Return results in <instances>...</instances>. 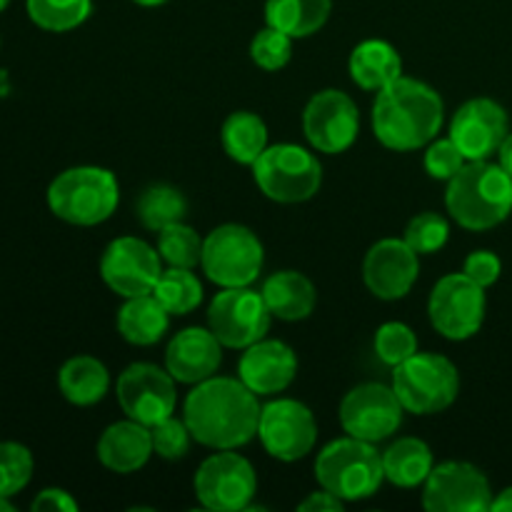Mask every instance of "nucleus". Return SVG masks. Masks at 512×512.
<instances>
[{
    "label": "nucleus",
    "instance_id": "f257e3e1",
    "mask_svg": "<svg viewBox=\"0 0 512 512\" xmlns=\"http://www.w3.org/2000/svg\"><path fill=\"white\" fill-rule=\"evenodd\" d=\"M263 405L240 378H208L195 385L183 405L193 440L213 450H238L258 435Z\"/></svg>",
    "mask_w": 512,
    "mask_h": 512
},
{
    "label": "nucleus",
    "instance_id": "f03ea898",
    "mask_svg": "<svg viewBox=\"0 0 512 512\" xmlns=\"http://www.w3.org/2000/svg\"><path fill=\"white\" fill-rule=\"evenodd\" d=\"M445 103L433 85L400 75L373 103V133L385 148L408 153L425 148L443 128Z\"/></svg>",
    "mask_w": 512,
    "mask_h": 512
},
{
    "label": "nucleus",
    "instance_id": "7ed1b4c3",
    "mask_svg": "<svg viewBox=\"0 0 512 512\" xmlns=\"http://www.w3.org/2000/svg\"><path fill=\"white\" fill-rule=\"evenodd\" d=\"M445 205L460 228L473 233L498 228L512 213V178L500 163L468 160L448 180Z\"/></svg>",
    "mask_w": 512,
    "mask_h": 512
},
{
    "label": "nucleus",
    "instance_id": "20e7f679",
    "mask_svg": "<svg viewBox=\"0 0 512 512\" xmlns=\"http://www.w3.org/2000/svg\"><path fill=\"white\" fill-rule=\"evenodd\" d=\"M315 480L345 503L373 498L385 480L383 453L353 435L325 445L315 458Z\"/></svg>",
    "mask_w": 512,
    "mask_h": 512
},
{
    "label": "nucleus",
    "instance_id": "39448f33",
    "mask_svg": "<svg viewBox=\"0 0 512 512\" xmlns=\"http://www.w3.org/2000/svg\"><path fill=\"white\" fill-rule=\"evenodd\" d=\"M118 203V180L108 168L98 165L63 170L48 188V205L55 218L80 228L105 223L115 213Z\"/></svg>",
    "mask_w": 512,
    "mask_h": 512
},
{
    "label": "nucleus",
    "instance_id": "423d86ee",
    "mask_svg": "<svg viewBox=\"0 0 512 512\" xmlns=\"http://www.w3.org/2000/svg\"><path fill=\"white\" fill-rule=\"evenodd\" d=\"M393 390L408 413H443L458 400L460 373L445 355L415 353L393 368Z\"/></svg>",
    "mask_w": 512,
    "mask_h": 512
},
{
    "label": "nucleus",
    "instance_id": "0eeeda50",
    "mask_svg": "<svg viewBox=\"0 0 512 512\" xmlns=\"http://www.w3.org/2000/svg\"><path fill=\"white\" fill-rule=\"evenodd\" d=\"M253 178L265 198L275 203H305L323 185V165L303 145H268L253 163Z\"/></svg>",
    "mask_w": 512,
    "mask_h": 512
},
{
    "label": "nucleus",
    "instance_id": "6e6552de",
    "mask_svg": "<svg viewBox=\"0 0 512 512\" xmlns=\"http://www.w3.org/2000/svg\"><path fill=\"white\" fill-rule=\"evenodd\" d=\"M265 250L258 235L238 223L210 230L203 240V273L220 288H248L263 273Z\"/></svg>",
    "mask_w": 512,
    "mask_h": 512
},
{
    "label": "nucleus",
    "instance_id": "1a4fd4ad",
    "mask_svg": "<svg viewBox=\"0 0 512 512\" xmlns=\"http://www.w3.org/2000/svg\"><path fill=\"white\" fill-rule=\"evenodd\" d=\"M195 498L215 512L248 510L258 493V475L253 465L235 450H218L203 460L193 480Z\"/></svg>",
    "mask_w": 512,
    "mask_h": 512
},
{
    "label": "nucleus",
    "instance_id": "9d476101",
    "mask_svg": "<svg viewBox=\"0 0 512 512\" xmlns=\"http://www.w3.org/2000/svg\"><path fill=\"white\" fill-rule=\"evenodd\" d=\"M273 313L263 293L248 288H223L208 308V328L223 348L245 350L268 335Z\"/></svg>",
    "mask_w": 512,
    "mask_h": 512
},
{
    "label": "nucleus",
    "instance_id": "9b49d317",
    "mask_svg": "<svg viewBox=\"0 0 512 512\" xmlns=\"http://www.w3.org/2000/svg\"><path fill=\"white\" fill-rule=\"evenodd\" d=\"M485 288L465 273H450L435 283L428 300L433 328L448 340H468L485 323Z\"/></svg>",
    "mask_w": 512,
    "mask_h": 512
},
{
    "label": "nucleus",
    "instance_id": "f8f14e48",
    "mask_svg": "<svg viewBox=\"0 0 512 512\" xmlns=\"http://www.w3.org/2000/svg\"><path fill=\"white\" fill-rule=\"evenodd\" d=\"M258 438L265 453L283 463H295L313 453L318 443V423L313 410L300 400L278 398L263 405Z\"/></svg>",
    "mask_w": 512,
    "mask_h": 512
},
{
    "label": "nucleus",
    "instance_id": "ddd939ff",
    "mask_svg": "<svg viewBox=\"0 0 512 512\" xmlns=\"http://www.w3.org/2000/svg\"><path fill=\"white\" fill-rule=\"evenodd\" d=\"M303 133L318 153H345L360 133L358 105L343 90H320L303 110Z\"/></svg>",
    "mask_w": 512,
    "mask_h": 512
},
{
    "label": "nucleus",
    "instance_id": "4468645a",
    "mask_svg": "<svg viewBox=\"0 0 512 512\" xmlns=\"http://www.w3.org/2000/svg\"><path fill=\"white\" fill-rule=\"evenodd\" d=\"M118 405L130 420L153 428L160 420L170 418L178 405L175 378L168 370L150 363H133L120 373L115 385Z\"/></svg>",
    "mask_w": 512,
    "mask_h": 512
},
{
    "label": "nucleus",
    "instance_id": "2eb2a0df",
    "mask_svg": "<svg viewBox=\"0 0 512 512\" xmlns=\"http://www.w3.org/2000/svg\"><path fill=\"white\" fill-rule=\"evenodd\" d=\"M493 490L480 468L448 460L430 470L423 483V508L430 512H488Z\"/></svg>",
    "mask_w": 512,
    "mask_h": 512
},
{
    "label": "nucleus",
    "instance_id": "dca6fc26",
    "mask_svg": "<svg viewBox=\"0 0 512 512\" xmlns=\"http://www.w3.org/2000/svg\"><path fill=\"white\" fill-rule=\"evenodd\" d=\"M338 415L345 433L368 443H380L398 433L405 408L388 385L363 383L345 395Z\"/></svg>",
    "mask_w": 512,
    "mask_h": 512
},
{
    "label": "nucleus",
    "instance_id": "f3484780",
    "mask_svg": "<svg viewBox=\"0 0 512 512\" xmlns=\"http://www.w3.org/2000/svg\"><path fill=\"white\" fill-rule=\"evenodd\" d=\"M160 273H163V258L158 250L133 235L115 238L100 258V275L120 298L153 293Z\"/></svg>",
    "mask_w": 512,
    "mask_h": 512
},
{
    "label": "nucleus",
    "instance_id": "a211bd4d",
    "mask_svg": "<svg viewBox=\"0 0 512 512\" xmlns=\"http://www.w3.org/2000/svg\"><path fill=\"white\" fill-rule=\"evenodd\" d=\"M508 133V113L490 98L468 100L450 120V140L458 145L465 160H490Z\"/></svg>",
    "mask_w": 512,
    "mask_h": 512
},
{
    "label": "nucleus",
    "instance_id": "6ab92c4d",
    "mask_svg": "<svg viewBox=\"0 0 512 512\" xmlns=\"http://www.w3.org/2000/svg\"><path fill=\"white\" fill-rule=\"evenodd\" d=\"M420 255L405 240L385 238L368 250L363 278L370 293L380 300H400L413 290L420 275Z\"/></svg>",
    "mask_w": 512,
    "mask_h": 512
},
{
    "label": "nucleus",
    "instance_id": "aec40b11",
    "mask_svg": "<svg viewBox=\"0 0 512 512\" xmlns=\"http://www.w3.org/2000/svg\"><path fill=\"white\" fill-rule=\"evenodd\" d=\"M298 375V358L283 340H258L245 348L238 363V378L258 398H270L293 385Z\"/></svg>",
    "mask_w": 512,
    "mask_h": 512
},
{
    "label": "nucleus",
    "instance_id": "412c9836",
    "mask_svg": "<svg viewBox=\"0 0 512 512\" xmlns=\"http://www.w3.org/2000/svg\"><path fill=\"white\" fill-rule=\"evenodd\" d=\"M223 363V343L210 328H185L165 350V370L175 383L198 385L213 378Z\"/></svg>",
    "mask_w": 512,
    "mask_h": 512
},
{
    "label": "nucleus",
    "instance_id": "4be33fe9",
    "mask_svg": "<svg viewBox=\"0 0 512 512\" xmlns=\"http://www.w3.org/2000/svg\"><path fill=\"white\" fill-rule=\"evenodd\" d=\"M153 455V438L148 425L138 420H120L108 425L98 440V460L120 475L138 473Z\"/></svg>",
    "mask_w": 512,
    "mask_h": 512
},
{
    "label": "nucleus",
    "instance_id": "5701e85b",
    "mask_svg": "<svg viewBox=\"0 0 512 512\" xmlns=\"http://www.w3.org/2000/svg\"><path fill=\"white\" fill-rule=\"evenodd\" d=\"M260 293H263V300L273 318L288 320V323L310 318V313L318 305V290L310 283V278H305L298 270L273 273L263 283Z\"/></svg>",
    "mask_w": 512,
    "mask_h": 512
},
{
    "label": "nucleus",
    "instance_id": "b1692460",
    "mask_svg": "<svg viewBox=\"0 0 512 512\" xmlns=\"http://www.w3.org/2000/svg\"><path fill=\"white\" fill-rule=\"evenodd\" d=\"M350 78L358 88L378 93L403 75V58L388 40H363L355 45L348 60Z\"/></svg>",
    "mask_w": 512,
    "mask_h": 512
},
{
    "label": "nucleus",
    "instance_id": "393cba45",
    "mask_svg": "<svg viewBox=\"0 0 512 512\" xmlns=\"http://www.w3.org/2000/svg\"><path fill=\"white\" fill-rule=\"evenodd\" d=\"M168 325L170 313L158 303L153 293L125 298L123 308L118 310V333L138 348H148V345L163 340Z\"/></svg>",
    "mask_w": 512,
    "mask_h": 512
},
{
    "label": "nucleus",
    "instance_id": "a878e982",
    "mask_svg": "<svg viewBox=\"0 0 512 512\" xmlns=\"http://www.w3.org/2000/svg\"><path fill=\"white\" fill-rule=\"evenodd\" d=\"M58 388L68 403L88 408L105 398L110 388V373L93 355H75L60 368Z\"/></svg>",
    "mask_w": 512,
    "mask_h": 512
},
{
    "label": "nucleus",
    "instance_id": "bb28decb",
    "mask_svg": "<svg viewBox=\"0 0 512 512\" xmlns=\"http://www.w3.org/2000/svg\"><path fill=\"white\" fill-rule=\"evenodd\" d=\"M333 0H265V23L290 38H310L330 18Z\"/></svg>",
    "mask_w": 512,
    "mask_h": 512
},
{
    "label": "nucleus",
    "instance_id": "cd10ccee",
    "mask_svg": "<svg viewBox=\"0 0 512 512\" xmlns=\"http://www.w3.org/2000/svg\"><path fill=\"white\" fill-rule=\"evenodd\" d=\"M435 468L433 450L420 438H398L383 453L385 480L398 488H418Z\"/></svg>",
    "mask_w": 512,
    "mask_h": 512
},
{
    "label": "nucleus",
    "instance_id": "c85d7f7f",
    "mask_svg": "<svg viewBox=\"0 0 512 512\" xmlns=\"http://www.w3.org/2000/svg\"><path fill=\"white\" fill-rule=\"evenodd\" d=\"M220 143L230 160L253 168L255 160L268 148V125L258 113L250 110H235L225 118Z\"/></svg>",
    "mask_w": 512,
    "mask_h": 512
},
{
    "label": "nucleus",
    "instance_id": "c756f323",
    "mask_svg": "<svg viewBox=\"0 0 512 512\" xmlns=\"http://www.w3.org/2000/svg\"><path fill=\"white\" fill-rule=\"evenodd\" d=\"M135 215L145 230L160 233L168 225L180 223L188 215V200L178 188L168 183H153L140 193L135 203Z\"/></svg>",
    "mask_w": 512,
    "mask_h": 512
},
{
    "label": "nucleus",
    "instance_id": "7c9ffc66",
    "mask_svg": "<svg viewBox=\"0 0 512 512\" xmlns=\"http://www.w3.org/2000/svg\"><path fill=\"white\" fill-rule=\"evenodd\" d=\"M153 295L170 315H188L203 303V283L193 268H173L163 270L155 283Z\"/></svg>",
    "mask_w": 512,
    "mask_h": 512
},
{
    "label": "nucleus",
    "instance_id": "2f4dec72",
    "mask_svg": "<svg viewBox=\"0 0 512 512\" xmlns=\"http://www.w3.org/2000/svg\"><path fill=\"white\" fill-rule=\"evenodd\" d=\"M30 20L48 33H68L80 28L93 13V0H28Z\"/></svg>",
    "mask_w": 512,
    "mask_h": 512
},
{
    "label": "nucleus",
    "instance_id": "473e14b6",
    "mask_svg": "<svg viewBox=\"0 0 512 512\" xmlns=\"http://www.w3.org/2000/svg\"><path fill=\"white\" fill-rule=\"evenodd\" d=\"M203 240L190 225H168L158 233V253L173 268H195L203 260Z\"/></svg>",
    "mask_w": 512,
    "mask_h": 512
},
{
    "label": "nucleus",
    "instance_id": "72a5a7b5",
    "mask_svg": "<svg viewBox=\"0 0 512 512\" xmlns=\"http://www.w3.org/2000/svg\"><path fill=\"white\" fill-rule=\"evenodd\" d=\"M33 478V455L20 443H0V495L13 498Z\"/></svg>",
    "mask_w": 512,
    "mask_h": 512
},
{
    "label": "nucleus",
    "instance_id": "f704fd0d",
    "mask_svg": "<svg viewBox=\"0 0 512 512\" xmlns=\"http://www.w3.org/2000/svg\"><path fill=\"white\" fill-rule=\"evenodd\" d=\"M448 238H450L448 220H445L440 213L428 210V213H420L410 220L408 228H405L403 240L418 255H433L445 248Z\"/></svg>",
    "mask_w": 512,
    "mask_h": 512
},
{
    "label": "nucleus",
    "instance_id": "c9c22d12",
    "mask_svg": "<svg viewBox=\"0 0 512 512\" xmlns=\"http://www.w3.org/2000/svg\"><path fill=\"white\" fill-rule=\"evenodd\" d=\"M250 58L258 68L268 70V73L283 70L293 58V38L288 33H280V30L265 25L250 40Z\"/></svg>",
    "mask_w": 512,
    "mask_h": 512
},
{
    "label": "nucleus",
    "instance_id": "e433bc0d",
    "mask_svg": "<svg viewBox=\"0 0 512 512\" xmlns=\"http://www.w3.org/2000/svg\"><path fill=\"white\" fill-rule=\"evenodd\" d=\"M375 353L385 365L395 368L418 353V335L405 323L380 325L375 333Z\"/></svg>",
    "mask_w": 512,
    "mask_h": 512
},
{
    "label": "nucleus",
    "instance_id": "4c0bfd02",
    "mask_svg": "<svg viewBox=\"0 0 512 512\" xmlns=\"http://www.w3.org/2000/svg\"><path fill=\"white\" fill-rule=\"evenodd\" d=\"M150 438H153V453H158L163 460H180L188 455L193 435H190L185 420L170 415L150 428Z\"/></svg>",
    "mask_w": 512,
    "mask_h": 512
},
{
    "label": "nucleus",
    "instance_id": "58836bf2",
    "mask_svg": "<svg viewBox=\"0 0 512 512\" xmlns=\"http://www.w3.org/2000/svg\"><path fill=\"white\" fill-rule=\"evenodd\" d=\"M425 170H428V175L433 180H453L455 175L460 173V168H463L468 160H465V155L460 153L458 145L448 138H440V140H433V143H428V150H425Z\"/></svg>",
    "mask_w": 512,
    "mask_h": 512
},
{
    "label": "nucleus",
    "instance_id": "ea45409f",
    "mask_svg": "<svg viewBox=\"0 0 512 512\" xmlns=\"http://www.w3.org/2000/svg\"><path fill=\"white\" fill-rule=\"evenodd\" d=\"M500 270H503V263H500L498 255L490 253V250H475V253H470L468 258H465L463 265V273L468 275L470 280H475L480 288H490V285L498 283Z\"/></svg>",
    "mask_w": 512,
    "mask_h": 512
},
{
    "label": "nucleus",
    "instance_id": "a19ab883",
    "mask_svg": "<svg viewBox=\"0 0 512 512\" xmlns=\"http://www.w3.org/2000/svg\"><path fill=\"white\" fill-rule=\"evenodd\" d=\"M30 508H33V512H78V503L65 490L45 488L40 490Z\"/></svg>",
    "mask_w": 512,
    "mask_h": 512
},
{
    "label": "nucleus",
    "instance_id": "79ce46f5",
    "mask_svg": "<svg viewBox=\"0 0 512 512\" xmlns=\"http://www.w3.org/2000/svg\"><path fill=\"white\" fill-rule=\"evenodd\" d=\"M345 508V500L333 495L330 490L320 488V493H310L303 503L298 505L300 512H340Z\"/></svg>",
    "mask_w": 512,
    "mask_h": 512
},
{
    "label": "nucleus",
    "instance_id": "37998d69",
    "mask_svg": "<svg viewBox=\"0 0 512 512\" xmlns=\"http://www.w3.org/2000/svg\"><path fill=\"white\" fill-rule=\"evenodd\" d=\"M498 163L503 165L505 173L512 178V133H508V138L503 140V145H500L498 150Z\"/></svg>",
    "mask_w": 512,
    "mask_h": 512
},
{
    "label": "nucleus",
    "instance_id": "c03bdc74",
    "mask_svg": "<svg viewBox=\"0 0 512 512\" xmlns=\"http://www.w3.org/2000/svg\"><path fill=\"white\" fill-rule=\"evenodd\" d=\"M493 512H512V488H505L498 498H493V505H490Z\"/></svg>",
    "mask_w": 512,
    "mask_h": 512
},
{
    "label": "nucleus",
    "instance_id": "a18cd8bd",
    "mask_svg": "<svg viewBox=\"0 0 512 512\" xmlns=\"http://www.w3.org/2000/svg\"><path fill=\"white\" fill-rule=\"evenodd\" d=\"M133 3L143 5V8H158V5H165V3H170V0H133Z\"/></svg>",
    "mask_w": 512,
    "mask_h": 512
},
{
    "label": "nucleus",
    "instance_id": "49530a36",
    "mask_svg": "<svg viewBox=\"0 0 512 512\" xmlns=\"http://www.w3.org/2000/svg\"><path fill=\"white\" fill-rule=\"evenodd\" d=\"M0 512H15V505L8 498H3V495H0Z\"/></svg>",
    "mask_w": 512,
    "mask_h": 512
},
{
    "label": "nucleus",
    "instance_id": "de8ad7c7",
    "mask_svg": "<svg viewBox=\"0 0 512 512\" xmlns=\"http://www.w3.org/2000/svg\"><path fill=\"white\" fill-rule=\"evenodd\" d=\"M8 3H10V0H0V13H3V10L8 8Z\"/></svg>",
    "mask_w": 512,
    "mask_h": 512
}]
</instances>
